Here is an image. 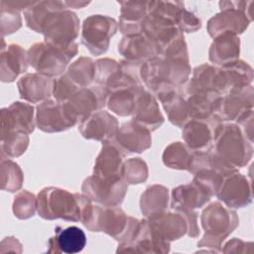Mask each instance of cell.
<instances>
[{
    "label": "cell",
    "mask_w": 254,
    "mask_h": 254,
    "mask_svg": "<svg viewBox=\"0 0 254 254\" xmlns=\"http://www.w3.org/2000/svg\"><path fill=\"white\" fill-rule=\"evenodd\" d=\"M92 200L83 193H71L56 187L44 188L37 195L38 214L48 220L84 222L91 213Z\"/></svg>",
    "instance_id": "1"
},
{
    "label": "cell",
    "mask_w": 254,
    "mask_h": 254,
    "mask_svg": "<svg viewBox=\"0 0 254 254\" xmlns=\"http://www.w3.org/2000/svg\"><path fill=\"white\" fill-rule=\"evenodd\" d=\"M200 222L204 235L197 242L198 251L220 253L221 243L238 226L239 218L235 210L213 201L201 212Z\"/></svg>",
    "instance_id": "2"
},
{
    "label": "cell",
    "mask_w": 254,
    "mask_h": 254,
    "mask_svg": "<svg viewBox=\"0 0 254 254\" xmlns=\"http://www.w3.org/2000/svg\"><path fill=\"white\" fill-rule=\"evenodd\" d=\"M189 59L163 58L161 56L144 62L140 67L142 83L155 94L166 85H182L190 74Z\"/></svg>",
    "instance_id": "3"
},
{
    "label": "cell",
    "mask_w": 254,
    "mask_h": 254,
    "mask_svg": "<svg viewBox=\"0 0 254 254\" xmlns=\"http://www.w3.org/2000/svg\"><path fill=\"white\" fill-rule=\"evenodd\" d=\"M139 222V219L127 215L119 206L95 203L90 215L82 224L90 231L104 232L119 243H127L136 234Z\"/></svg>",
    "instance_id": "4"
},
{
    "label": "cell",
    "mask_w": 254,
    "mask_h": 254,
    "mask_svg": "<svg viewBox=\"0 0 254 254\" xmlns=\"http://www.w3.org/2000/svg\"><path fill=\"white\" fill-rule=\"evenodd\" d=\"M235 168L245 167L253 156V147L240 126L232 122H221L215 130L210 149Z\"/></svg>",
    "instance_id": "5"
},
{
    "label": "cell",
    "mask_w": 254,
    "mask_h": 254,
    "mask_svg": "<svg viewBox=\"0 0 254 254\" xmlns=\"http://www.w3.org/2000/svg\"><path fill=\"white\" fill-rule=\"evenodd\" d=\"M44 42L51 44L71 57L77 55L75 39L79 34V19L67 7L54 12L44 29Z\"/></svg>",
    "instance_id": "6"
},
{
    "label": "cell",
    "mask_w": 254,
    "mask_h": 254,
    "mask_svg": "<svg viewBox=\"0 0 254 254\" xmlns=\"http://www.w3.org/2000/svg\"><path fill=\"white\" fill-rule=\"evenodd\" d=\"M253 1H220V12L207 22V32L211 38L224 32L242 34L252 21Z\"/></svg>",
    "instance_id": "7"
},
{
    "label": "cell",
    "mask_w": 254,
    "mask_h": 254,
    "mask_svg": "<svg viewBox=\"0 0 254 254\" xmlns=\"http://www.w3.org/2000/svg\"><path fill=\"white\" fill-rule=\"evenodd\" d=\"M115 19L106 15H91L84 19L81 27V44L93 56L107 52L110 39L118 31Z\"/></svg>",
    "instance_id": "8"
},
{
    "label": "cell",
    "mask_w": 254,
    "mask_h": 254,
    "mask_svg": "<svg viewBox=\"0 0 254 254\" xmlns=\"http://www.w3.org/2000/svg\"><path fill=\"white\" fill-rule=\"evenodd\" d=\"M78 122V117L67 101L48 99L37 105L36 125L44 132H62Z\"/></svg>",
    "instance_id": "9"
},
{
    "label": "cell",
    "mask_w": 254,
    "mask_h": 254,
    "mask_svg": "<svg viewBox=\"0 0 254 254\" xmlns=\"http://www.w3.org/2000/svg\"><path fill=\"white\" fill-rule=\"evenodd\" d=\"M27 53L30 65L37 72L50 77L62 75L73 58L64 51L46 42L33 44Z\"/></svg>",
    "instance_id": "10"
},
{
    "label": "cell",
    "mask_w": 254,
    "mask_h": 254,
    "mask_svg": "<svg viewBox=\"0 0 254 254\" xmlns=\"http://www.w3.org/2000/svg\"><path fill=\"white\" fill-rule=\"evenodd\" d=\"M127 190L128 184L123 178L103 179L94 175L86 178L81 186L82 193L92 202L105 206H119Z\"/></svg>",
    "instance_id": "11"
},
{
    "label": "cell",
    "mask_w": 254,
    "mask_h": 254,
    "mask_svg": "<svg viewBox=\"0 0 254 254\" xmlns=\"http://www.w3.org/2000/svg\"><path fill=\"white\" fill-rule=\"evenodd\" d=\"M253 104L254 89L252 85L235 87L221 96L215 116L220 122H236L253 110Z\"/></svg>",
    "instance_id": "12"
},
{
    "label": "cell",
    "mask_w": 254,
    "mask_h": 254,
    "mask_svg": "<svg viewBox=\"0 0 254 254\" xmlns=\"http://www.w3.org/2000/svg\"><path fill=\"white\" fill-rule=\"evenodd\" d=\"M215 195L229 208L247 206L253 198L251 181L238 171L230 173L223 177Z\"/></svg>",
    "instance_id": "13"
},
{
    "label": "cell",
    "mask_w": 254,
    "mask_h": 254,
    "mask_svg": "<svg viewBox=\"0 0 254 254\" xmlns=\"http://www.w3.org/2000/svg\"><path fill=\"white\" fill-rule=\"evenodd\" d=\"M142 33L158 48L160 56L176 43L185 39L184 33L168 19L148 15Z\"/></svg>",
    "instance_id": "14"
},
{
    "label": "cell",
    "mask_w": 254,
    "mask_h": 254,
    "mask_svg": "<svg viewBox=\"0 0 254 254\" xmlns=\"http://www.w3.org/2000/svg\"><path fill=\"white\" fill-rule=\"evenodd\" d=\"M35 109L32 104L15 101L10 106L1 109V135L9 132H34L36 118Z\"/></svg>",
    "instance_id": "15"
},
{
    "label": "cell",
    "mask_w": 254,
    "mask_h": 254,
    "mask_svg": "<svg viewBox=\"0 0 254 254\" xmlns=\"http://www.w3.org/2000/svg\"><path fill=\"white\" fill-rule=\"evenodd\" d=\"M119 128L116 117L106 110H98L79 121L78 131L85 139L105 142L113 138Z\"/></svg>",
    "instance_id": "16"
},
{
    "label": "cell",
    "mask_w": 254,
    "mask_h": 254,
    "mask_svg": "<svg viewBox=\"0 0 254 254\" xmlns=\"http://www.w3.org/2000/svg\"><path fill=\"white\" fill-rule=\"evenodd\" d=\"M112 140L127 156L142 153L152 145L151 131L134 120L123 123Z\"/></svg>",
    "instance_id": "17"
},
{
    "label": "cell",
    "mask_w": 254,
    "mask_h": 254,
    "mask_svg": "<svg viewBox=\"0 0 254 254\" xmlns=\"http://www.w3.org/2000/svg\"><path fill=\"white\" fill-rule=\"evenodd\" d=\"M139 252V253H169L170 242L160 238L149 226L148 220L141 219L136 234L131 241L119 243L116 252Z\"/></svg>",
    "instance_id": "18"
},
{
    "label": "cell",
    "mask_w": 254,
    "mask_h": 254,
    "mask_svg": "<svg viewBox=\"0 0 254 254\" xmlns=\"http://www.w3.org/2000/svg\"><path fill=\"white\" fill-rule=\"evenodd\" d=\"M154 95L161 101L168 119L172 124L177 127H184L190 120L182 85H166Z\"/></svg>",
    "instance_id": "19"
},
{
    "label": "cell",
    "mask_w": 254,
    "mask_h": 254,
    "mask_svg": "<svg viewBox=\"0 0 254 254\" xmlns=\"http://www.w3.org/2000/svg\"><path fill=\"white\" fill-rule=\"evenodd\" d=\"M221 123L217 119H190L183 127L182 137L192 151H208L213 143L214 130Z\"/></svg>",
    "instance_id": "20"
},
{
    "label": "cell",
    "mask_w": 254,
    "mask_h": 254,
    "mask_svg": "<svg viewBox=\"0 0 254 254\" xmlns=\"http://www.w3.org/2000/svg\"><path fill=\"white\" fill-rule=\"evenodd\" d=\"M185 85L191 89L213 92L223 95L227 92V85L221 67L209 64H203L194 67L191 78L185 82Z\"/></svg>",
    "instance_id": "21"
},
{
    "label": "cell",
    "mask_w": 254,
    "mask_h": 254,
    "mask_svg": "<svg viewBox=\"0 0 254 254\" xmlns=\"http://www.w3.org/2000/svg\"><path fill=\"white\" fill-rule=\"evenodd\" d=\"M108 92L100 85L93 84L79 88L67 101L79 121L106 106Z\"/></svg>",
    "instance_id": "22"
},
{
    "label": "cell",
    "mask_w": 254,
    "mask_h": 254,
    "mask_svg": "<svg viewBox=\"0 0 254 254\" xmlns=\"http://www.w3.org/2000/svg\"><path fill=\"white\" fill-rule=\"evenodd\" d=\"M151 229L163 240L168 242L183 237L188 232V222L185 216L177 211L165 210L147 218Z\"/></svg>",
    "instance_id": "23"
},
{
    "label": "cell",
    "mask_w": 254,
    "mask_h": 254,
    "mask_svg": "<svg viewBox=\"0 0 254 254\" xmlns=\"http://www.w3.org/2000/svg\"><path fill=\"white\" fill-rule=\"evenodd\" d=\"M127 155L111 139L102 143L93 167V175L103 178H122L123 159Z\"/></svg>",
    "instance_id": "24"
},
{
    "label": "cell",
    "mask_w": 254,
    "mask_h": 254,
    "mask_svg": "<svg viewBox=\"0 0 254 254\" xmlns=\"http://www.w3.org/2000/svg\"><path fill=\"white\" fill-rule=\"evenodd\" d=\"M54 78L39 72L26 73L17 81L20 97L30 103L43 102L53 95Z\"/></svg>",
    "instance_id": "25"
},
{
    "label": "cell",
    "mask_w": 254,
    "mask_h": 254,
    "mask_svg": "<svg viewBox=\"0 0 254 254\" xmlns=\"http://www.w3.org/2000/svg\"><path fill=\"white\" fill-rule=\"evenodd\" d=\"M211 196V193L206 189L192 180L190 184L181 185L173 189L171 207L174 210H194L206 204Z\"/></svg>",
    "instance_id": "26"
},
{
    "label": "cell",
    "mask_w": 254,
    "mask_h": 254,
    "mask_svg": "<svg viewBox=\"0 0 254 254\" xmlns=\"http://www.w3.org/2000/svg\"><path fill=\"white\" fill-rule=\"evenodd\" d=\"M29 65L28 53L17 44H10L5 47L2 39L0 78L3 82L14 81L20 73L27 71Z\"/></svg>",
    "instance_id": "27"
},
{
    "label": "cell",
    "mask_w": 254,
    "mask_h": 254,
    "mask_svg": "<svg viewBox=\"0 0 254 254\" xmlns=\"http://www.w3.org/2000/svg\"><path fill=\"white\" fill-rule=\"evenodd\" d=\"M86 244V236L83 230L77 226L63 228L57 226L55 235L48 241V253L74 254L80 252Z\"/></svg>",
    "instance_id": "28"
},
{
    "label": "cell",
    "mask_w": 254,
    "mask_h": 254,
    "mask_svg": "<svg viewBox=\"0 0 254 254\" xmlns=\"http://www.w3.org/2000/svg\"><path fill=\"white\" fill-rule=\"evenodd\" d=\"M118 52L127 61L141 63L160 56L156 45L143 33L124 36L118 44Z\"/></svg>",
    "instance_id": "29"
},
{
    "label": "cell",
    "mask_w": 254,
    "mask_h": 254,
    "mask_svg": "<svg viewBox=\"0 0 254 254\" xmlns=\"http://www.w3.org/2000/svg\"><path fill=\"white\" fill-rule=\"evenodd\" d=\"M240 39L232 32H224L213 38L208 51L209 62L223 66L239 60Z\"/></svg>",
    "instance_id": "30"
},
{
    "label": "cell",
    "mask_w": 254,
    "mask_h": 254,
    "mask_svg": "<svg viewBox=\"0 0 254 254\" xmlns=\"http://www.w3.org/2000/svg\"><path fill=\"white\" fill-rule=\"evenodd\" d=\"M119 30L124 36L142 33L143 25L148 17L147 1L120 2Z\"/></svg>",
    "instance_id": "31"
},
{
    "label": "cell",
    "mask_w": 254,
    "mask_h": 254,
    "mask_svg": "<svg viewBox=\"0 0 254 254\" xmlns=\"http://www.w3.org/2000/svg\"><path fill=\"white\" fill-rule=\"evenodd\" d=\"M145 91L143 84L115 90L108 94L106 107L119 116H133Z\"/></svg>",
    "instance_id": "32"
},
{
    "label": "cell",
    "mask_w": 254,
    "mask_h": 254,
    "mask_svg": "<svg viewBox=\"0 0 254 254\" xmlns=\"http://www.w3.org/2000/svg\"><path fill=\"white\" fill-rule=\"evenodd\" d=\"M132 120L145 126L151 132L157 130L164 123L165 118L160 111L157 98L149 90H146L142 95Z\"/></svg>",
    "instance_id": "33"
},
{
    "label": "cell",
    "mask_w": 254,
    "mask_h": 254,
    "mask_svg": "<svg viewBox=\"0 0 254 254\" xmlns=\"http://www.w3.org/2000/svg\"><path fill=\"white\" fill-rule=\"evenodd\" d=\"M66 8L64 1H38L24 10V17L27 26L37 32H44L49 17L56 11Z\"/></svg>",
    "instance_id": "34"
},
{
    "label": "cell",
    "mask_w": 254,
    "mask_h": 254,
    "mask_svg": "<svg viewBox=\"0 0 254 254\" xmlns=\"http://www.w3.org/2000/svg\"><path fill=\"white\" fill-rule=\"evenodd\" d=\"M168 203V189L161 185H153L147 188L140 198L141 211L147 218L167 210Z\"/></svg>",
    "instance_id": "35"
},
{
    "label": "cell",
    "mask_w": 254,
    "mask_h": 254,
    "mask_svg": "<svg viewBox=\"0 0 254 254\" xmlns=\"http://www.w3.org/2000/svg\"><path fill=\"white\" fill-rule=\"evenodd\" d=\"M220 67L225 76L227 91L235 87L251 85L253 80V68L244 61L237 60Z\"/></svg>",
    "instance_id": "36"
},
{
    "label": "cell",
    "mask_w": 254,
    "mask_h": 254,
    "mask_svg": "<svg viewBox=\"0 0 254 254\" xmlns=\"http://www.w3.org/2000/svg\"><path fill=\"white\" fill-rule=\"evenodd\" d=\"M65 73L79 87H88L94 83L95 62L88 57H80L73 62Z\"/></svg>",
    "instance_id": "37"
},
{
    "label": "cell",
    "mask_w": 254,
    "mask_h": 254,
    "mask_svg": "<svg viewBox=\"0 0 254 254\" xmlns=\"http://www.w3.org/2000/svg\"><path fill=\"white\" fill-rule=\"evenodd\" d=\"M192 150L185 143L174 142L164 150L162 159L165 166L176 170H187L189 168Z\"/></svg>",
    "instance_id": "38"
},
{
    "label": "cell",
    "mask_w": 254,
    "mask_h": 254,
    "mask_svg": "<svg viewBox=\"0 0 254 254\" xmlns=\"http://www.w3.org/2000/svg\"><path fill=\"white\" fill-rule=\"evenodd\" d=\"M29 145V134L9 132L1 135V158L19 157L25 153Z\"/></svg>",
    "instance_id": "39"
},
{
    "label": "cell",
    "mask_w": 254,
    "mask_h": 254,
    "mask_svg": "<svg viewBox=\"0 0 254 254\" xmlns=\"http://www.w3.org/2000/svg\"><path fill=\"white\" fill-rule=\"evenodd\" d=\"M24 176L19 165L10 159H1V189L10 192L21 189Z\"/></svg>",
    "instance_id": "40"
},
{
    "label": "cell",
    "mask_w": 254,
    "mask_h": 254,
    "mask_svg": "<svg viewBox=\"0 0 254 254\" xmlns=\"http://www.w3.org/2000/svg\"><path fill=\"white\" fill-rule=\"evenodd\" d=\"M122 178L129 185L144 183L148 178V166L141 158H131L123 163Z\"/></svg>",
    "instance_id": "41"
},
{
    "label": "cell",
    "mask_w": 254,
    "mask_h": 254,
    "mask_svg": "<svg viewBox=\"0 0 254 254\" xmlns=\"http://www.w3.org/2000/svg\"><path fill=\"white\" fill-rule=\"evenodd\" d=\"M37 209V197L26 190L16 194L13 201V213L19 219H28L35 214Z\"/></svg>",
    "instance_id": "42"
},
{
    "label": "cell",
    "mask_w": 254,
    "mask_h": 254,
    "mask_svg": "<svg viewBox=\"0 0 254 254\" xmlns=\"http://www.w3.org/2000/svg\"><path fill=\"white\" fill-rule=\"evenodd\" d=\"M81 87H79L71 78L64 72L54 79L53 96L61 102L68 101L69 98Z\"/></svg>",
    "instance_id": "43"
},
{
    "label": "cell",
    "mask_w": 254,
    "mask_h": 254,
    "mask_svg": "<svg viewBox=\"0 0 254 254\" xmlns=\"http://www.w3.org/2000/svg\"><path fill=\"white\" fill-rule=\"evenodd\" d=\"M120 67L119 62L109 59L103 58L95 61V78L94 84L103 86L105 88L108 80L118 71Z\"/></svg>",
    "instance_id": "44"
},
{
    "label": "cell",
    "mask_w": 254,
    "mask_h": 254,
    "mask_svg": "<svg viewBox=\"0 0 254 254\" xmlns=\"http://www.w3.org/2000/svg\"><path fill=\"white\" fill-rule=\"evenodd\" d=\"M22 26L20 11L1 5V34L2 37L12 34Z\"/></svg>",
    "instance_id": "45"
},
{
    "label": "cell",
    "mask_w": 254,
    "mask_h": 254,
    "mask_svg": "<svg viewBox=\"0 0 254 254\" xmlns=\"http://www.w3.org/2000/svg\"><path fill=\"white\" fill-rule=\"evenodd\" d=\"M252 242H244L238 238H232L221 249L223 253H248L252 251Z\"/></svg>",
    "instance_id": "46"
},
{
    "label": "cell",
    "mask_w": 254,
    "mask_h": 254,
    "mask_svg": "<svg viewBox=\"0 0 254 254\" xmlns=\"http://www.w3.org/2000/svg\"><path fill=\"white\" fill-rule=\"evenodd\" d=\"M250 143H253V110L246 113L238 121H236Z\"/></svg>",
    "instance_id": "47"
},
{
    "label": "cell",
    "mask_w": 254,
    "mask_h": 254,
    "mask_svg": "<svg viewBox=\"0 0 254 254\" xmlns=\"http://www.w3.org/2000/svg\"><path fill=\"white\" fill-rule=\"evenodd\" d=\"M64 2L67 8H82L89 4V2H84V1H64Z\"/></svg>",
    "instance_id": "48"
}]
</instances>
